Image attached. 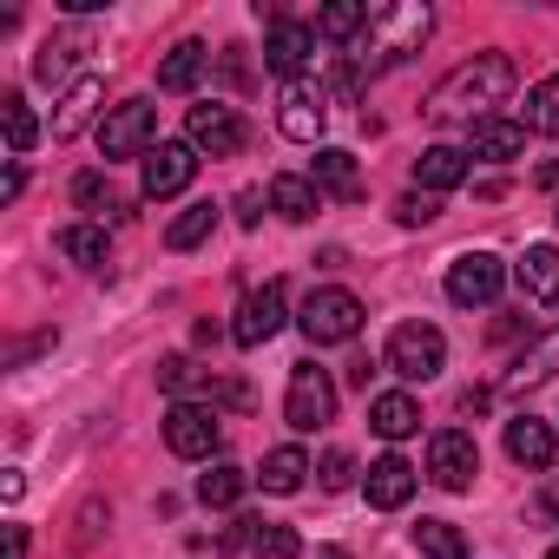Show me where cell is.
Instances as JSON below:
<instances>
[{
    "instance_id": "obj_13",
    "label": "cell",
    "mask_w": 559,
    "mask_h": 559,
    "mask_svg": "<svg viewBox=\"0 0 559 559\" xmlns=\"http://www.w3.org/2000/svg\"><path fill=\"white\" fill-rule=\"evenodd\" d=\"M323 119H330V99H323V86H310V80H290V86H284V99H276V126H284V139H297V145H317V139H323Z\"/></svg>"
},
{
    "instance_id": "obj_20",
    "label": "cell",
    "mask_w": 559,
    "mask_h": 559,
    "mask_svg": "<svg viewBox=\"0 0 559 559\" xmlns=\"http://www.w3.org/2000/svg\"><path fill=\"white\" fill-rule=\"evenodd\" d=\"M99 99H106V80H99V73L73 80V93H67V99H60V112H53V139L86 132V126H93V112H99Z\"/></svg>"
},
{
    "instance_id": "obj_14",
    "label": "cell",
    "mask_w": 559,
    "mask_h": 559,
    "mask_svg": "<svg viewBox=\"0 0 559 559\" xmlns=\"http://www.w3.org/2000/svg\"><path fill=\"white\" fill-rule=\"evenodd\" d=\"M310 53H317V27H304V21H284V14L270 8V34H263V67H270V73H284V80H297Z\"/></svg>"
},
{
    "instance_id": "obj_9",
    "label": "cell",
    "mask_w": 559,
    "mask_h": 559,
    "mask_svg": "<svg viewBox=\"0 0 559 559\" xmlns=\"http://www.w3.org/2000/svg\"><path fill=\"white\" fill-rule=\"evenodd\" d=\"M500 284H507V263L493 250H467L448 263V304H461V310H487L500 297Z\"/></svg>"
},
{
    "instance_id": "obj_28",
    "label": "cell",
    "mask_w": 559,
    "mask_h": 559,
    "mask_svg": "<svg viewBox=\"0 0 559 559\" xmlns=\"http://www.w3.org/2000/svg\"><path fill=\"white\" fill-rule=\"evenodd\" d=\"M211 230H217V204H211V198H198V204H191L185 217H171L165 243H171V250H198V243H204Z\"/></svg>"
},
{
    "instance_id": "obj_40",
    "label": "cell",
    "mask_w": 559,
    "mask_h": 559,
    "mask_svg": "<svg viewBox=\"0 0 559 559\" xmlns=\"http://www.w3.org/2000/svg\"><path fill=\"white\" fill-rule=\"evenodd\" d=\"M237 224H250V230L263 224V191H257V185H250V191L237 198Z\"/></svg>"
},
{
    "instance_id": "obj_10",
    "label": "cell",
    "mask_w": 559,
    "mask_h": 559,
    "mask_svg": "<svg viewBox=\"0 0 559 559\" xmlns=\"http://www.w3.org/2000/svg\"><path fill=\"white\" fill-rule=\"evenodd\" d=\"M474 474H480V448H474V435L441 428V435L428 441V480H435V487H448V493H467V487H474Z\"/></svg>"
},
{
    "instance_id": "obj_19",
    "label": "cell",
    "mask_w": 559,
    "mask_h": 559,
    "mask_svg": "<svg viewBox=\"0 0 559 559\" xmlns=\"http://www.w3.org/2000/svg\"><path fill=\"white\" fill-rule=\"evenodd\" d=\"M270 211L290 217V224H310V217L323 211V191H317L310 178H297V171H276V178H270Z\"/></svg>"
},
{
    "instance_id": "obj_44",
    "label": "cell",
    "mask_w": 559,
    "mask_h": 559,
    "mask_svg": "<svg viewBox=\"0 0 559 559\" xmlns=\"http://www.w3.org/2000/svg\"><path fill=\"white\" fill-rule=\"evenodd\" d=\"M317 559H349V552H343V546H323V552H317Z\"/></svg>"
},
{
    "instance_id": "obj_34",
    "label": "cell",
    "mask_w": 559,
    "mask_h": 559,
    "mask_svg": "<svg viewBox=\"0 0 559 559\" xmlns=\"http://www.w3.org/2000/svg\"><path fill=\"white\" fill-rule=\"evenodd\" d=\"M250 552H257V559H304V539H297V526H276V520H263Z\"/></svg>"
},
{
    "instance_id": "obj_8",
    "label": "cell",
    "mask_w": 559,
    "mask_h": 559,
    "mask_svg": "<svg viewBox=\"0 0 559 559\" xmlns=\"http://www.w3.org/2000/svg\"><path fill=\"white\" fill-rule=\"evenodd\" d=\"M284 310H290V284H284V276H270L263 290L243 297V310H237V323H230V343H237V349H263L276 330H284Z\"/></svg>"
},
{
    "instance_id": "obj_15",
    "label": "cell",
    "mask_w": 559,
    "mask_h": 559,
    "mask_svg": "<svg viewBox=\"0 0 559 559\" xmlns=\"http://www.w3.org/2000/svg\"><path fill=\"white\" fill-rule=\"evenodd\" d=\"M552 369H559V330H539V336L513 356V369L500 376V389H507V395H526V389L552 382Z\"/></svg>"
},
{
    "instance_id": "obj_35",
    "label": "cell",
    "mask_w": 559,
    "mask_h": 559,
    "mask_svg": "<svg viewBox=\"0 0 559 559\" xmlns=\"http://www.w3.org/2000/svg\"><path fill=\"white\" fill-rule=\"evenodd\" d=\"M0 112H8V145H14V152H34L40 126H34V112L21 106V93H8V99H0Z\"/></svg>"
},
{
    "instance_id": "obj_7",
    "label": "cell",
    "mask_w": 559,
    "mask_h": 559,
    "mask_svg": "<svg viewBox=\"0 0 559 559\" xmlns=\"http://www.w3.org/2000/svg\"><path fill=\"white\" fill-rule=\"evenodd\" d=\"M165 448H171L178 461H211V454L224 448V421H217V408H204V402H178V408L165 415Z\"/></svg>"
},
{
    "instance_id": "obj_25",
    "label": "cell",
    "mask_w": 559,
    "mask_h": 559,
    "mask_svg": "<svg viewBox=\"0 0 559 559\" xmlns=\"http://www.w3.org/2000/svg\"><path fill=\"white\" fill-rule=\"evenodd\" d=\"M204 67H211L204 40H178V47L165 53V67H158V86H165V93H191V86L204 80Z\"/></svg>"
},
{
    "instance_id": "obj_23",
    "label": "cell",
    "mask_w": 559,
    "mask_h": 559,
    "mask_svg": "<svg viewBox=\"0 0 559 559\" xmlns=\"http://www.w3.org/2000/svg\"><path fill=\"white\" fill-rule=\"evenodd\" d=\"M467 178V152H454V145H428L421 158H415V185L435 198V191H454Z\"/></svg>"
},
{
    "instance_id": "obj_45",
    "label": "cell",
    "mask_w": 559,
    "mask_h": 559,
    "mask_svg": "<svg viewBox=\"0 0 559 559\" xmlns=\"http://www.w3.org/2000/svg\"><path fill=\"white\" fill-rule=\"evenodd\" d=\"M546 559H559V546H552V552H546Z\"/></svg>"
},
{
    "instance_id": "obj_41",
    "label": "cell",
    "mask_w": 559,
    "mask_h": 559,
    "mask_svg": "<svg viewBox=\"0 0 559 559\" xmlns=\"http://www.w3.org/2000/svg\"><path fill=\"white\" fill-rule=\"evenodd\" d=\"M369 376H376V362H369V356H356V362H349V382H356V389H369Z\"/></svg>"
},
{
    "instance_id": "obj_26",
    "label": "cell",
    "mask_w": 559,
    "mask_h": 559,
    "mask_svg": "<svg viewBox=\"0 0 559 559\" xmlns=\"http://www.w3.org/2000/svg\"><path fill=\"white\" fill-rule=\"evenodd\" d=\"M369 428H376L382 441H408V435L421 428L415 395H376V402H369Z\"/></svg>"
},
{
    "instance_id": "obj_42",
    "label": "cell",
    "mask_w": 559,
    "mask_h": 559,
    "mask_svg": "<svg viewBox=\"0 0 559 559\" xmlns=\"http://www.w3.org/2000/svg\"><path fill=\"white\" fill-rule=\"evenodd\" d=\"M539 513H546V520H559V480H552V487L539 493Z\"/></svg>"
},
{
    "instance_id": "obj_22",
    "label": "cell",
    "mask_w": 559,
    "mask_h": 559,
    "mask_svg": "<svg viewBox=\"0 0 559 559\" xmlns=\"http://www.w3.org/2000/svg\"><path fill=\"white\" fill-rule=\"evenodd\" d=\"M520 290L539 304H559V243H526L520 257Z\"/></svg>"
},
{
    "instance_id": "obj_6",
    "label": "cell",
    "mask_w": 559,
    "mask_h": 559,
    "mask_svg": "<svg viewBox=\"0 0 559 559\" xmlns=\"http://www.w3.org/2000/svg\"><path fill=\"white\" fill-rule=\"evenodd\" d=\"M152 132H158V106L152 99H126V106H112L99 119V158L106 165L112 158H139V152H152Z\"/></svg>"
},
{
    "instance_id": "obj_1",
    "label": "cell",
    "mask_w": 559,
    "mask_h": 559,
    "mask_svg": "<svg viewBox=\"0 0 559 559\" xmlns=\"http://www.w3.org/2000/svg\"><path fill=\"white\" fill-rule=\"evenodd\" d=\"M513 93V60L507 53H474L467 67H454L435 93H428V119L435 126H480V119H493V106Z\"/></svg>"
},
{
    "instance_id": "obj_24",
    "label": "cell",
    "mask_w": 559,
    "mask_h": 559,
    "mask_svg": "<svg viewBox=\"0 0 559 559\" xmlns=\"http://www.w3.org/2000/svg\"><path fill=\"white\" fill-rule=\"evenodd\" d=\"M86 47H93V27H67V34H53V40L40 47V60H34V80H47V86L67 80V67H73Z\"/></svg>"
},
{
    "instance_id": "obj_37",
    "label": "cell",
    "mask_w": 559,
    "mask_h": 559,
    "mask_svg": "<svg viewBox=\"0 0 559 559\" xmlns=\"http://www.w3.org/2000/svg\"><path fill=\"white\" fill-rule=\"evenodd\" d=\"M198 382H204V369H198L191 356H165V362H158V389H165V395H185V389H198Z\"/></svg>"
},
{
    "instance_id": "obj_43",
    "label": "cell",
    "mask_w": 559,
    "mask_h": 559,
    "mask_svg": "<svg viewBox=\"0 0 559 559\" xmlns=\"http://www.w3.org/2000/svg\"><path fill=\"white\" fill-rule=\"evenodd\" d=\"M539 191H559V165H546V171H539Z\"/></svg>"
},
{
    "instance_id": "obj_18",
    "label": "cell",
    "mask_w": 559,
    "mask_h": 559,
    "mask_svg": "<svg viewBox=\"0 0 559 559\" xmlns=\"http://www.w3.org/2000/svg\"><path fill=\"white\" fill-rule=\"evenodd\" d=\"M467 145H474V158H487V165H513V158L526 152V119H480V126L467 132Z\"/></svg>"
},
{
    "instance_id": "obj_38",
    "label": "cell",
    "mask_w": 559,
    "mask_h": 559,
    "mask_svg": "<svg viewBox=\"0 0 559 559\" xmlns=\"http://www.w3.org/2000/svg\"><path fill=\"white\" fill-rule=\"evenodd\" d=\"M317 480H323V487H330V493H343V487H349V480H356V461H349V454H343V448H330V454H323V467H317Z\"/></svg>"
},
{
    "instance_id": "obj_3",
    "label": "cell",
    "mask_w": 559,
    "mask_h": 559,
    "mask_svg": "<svg viewBox=\"0 0 559 559\" xmlns=\"http://www.w3.org/2000/svg\"><path fill=\"white\" fill-rule=\"evenodd\" d=\"M284 421H290L297 435H317V428L336 421V382H330V369H317V362H297V369H290Z\"/></svg>"
},
{
    "instance_id": "obj_33",
    "label": "cell",
    "mask_w": 559,
    "mask_h": 559,
    "mask_svg": "<svg viewBox=\"0 0 559 559\" xmlns=\"http://www.w3.org/2000/svg\"><path fill=\"white\" fill-rule=\"evenodd\" d=\"M362 27H369V8H356V0H336V8L317 14V34H323V40H349V34H362Z\"/></svg>"
},
{
    "instance_id": "obj_11",
    "label": "cell",
    "mask_w": 559,
    "mask_h": 559,
    "mask_svg": "<svg viewBox=\"0 0 559 559\" xmlns=\"http://www.w3.org/2000/svg\"><path fill=\"white\" fill-rule=\"evenodd\" d=\"M185 132H191V145L198 152H211V158H237L243 145H250V132H243V119H237V106H191V119H185Z\"/></svg>"
},
{
    "instance_id": "obj_29",
    "label": "cell",
    "mask_w": 559,
    "mask_h": 559,
    "mask_svg": "<svg viewBox=\"0 0 559 559\" xmlns=\"http://www.w3.org/2000/svg\"><path fill=\"white\" fill-rule=\"evenodd\" d=\"M243 487H250V474H243V467H230V461H217L211 474H198V500H204V507H237V500H243Z\"/></svg>"
},
{
    "instance_id": "obj_27",
    "label": "cell",
    "mask_w": 559,
    "mask_h": 559,
    "mask_svg": "<svg viewBox=\"0 0 559 559\" xmlns=\"http://www.w3.org/2000/svg\"><path fill=\"white\" fill-rule=\"evenodd\" d=\"M304 474H310V454H304V448H270L257 480H263V493H297Z\"/></svg>"
},
{
    "instance_id": "obj_2",
    "label": "cell",
    "mask_w": 559,
    "mask_h": 559,
    "mask_svg": "<svg viewBox=\"0 0 559 559\" xmlns=\"http://www.w3.org/2000/svg\"><path fill=\"white\" fill-rule=\"evenodd\" d=\"M435 34V14L415 8V0H395V8H369V27H362V47L349 53L362 73H389L402 67L408 53H421V40Z\"/></svg>"
},
{
    "instance_id": "obj_30",
    "label": "cell",
    "mask_w": 559,
    "mask_h": 559,
    "mask_svg": "<svg viewBox=\"0 0 559 559\" xmlns=\"http://www.w3.org/2000/svg\"><path fill=\"white\" fill-rule=\"evenodd\" d=\"M415 552L421 559H467V539H461L454 520H421L415 526Z\"/></svg>"
},
{
    "instance_id": "obj_12",
    "label": "cell",
    "mask_w": 559,
    "mask_h": 559,
    "mask_svg": "<svg viewBox=\"0 0 559 559\" xmlns=\"http://www.w3.org/2000/svg\"><path fill=\"white\" fill-rule=\"evenodd\" d=\"M191 178H198V145H191V139H185V145H178V139H158V145L145 152V198H152V204H158V198H178Z\"/></svg>"
},
{
    "instance_id": "obj_17",
    "label": "cell",
    "mask_w": 559,
    "mask_h": 559,
    "mask_svg": "<svg viewBox=\"0 0 559 559\" xmlns=\"http://www.w3.org/2000/svg\"><path fill=\"white\" fill-rule=\"evenodd\" d=\"M362 493H369V507L395 513V507H408V493H415V467H408L402 454H382V461H369V480H362Z\"/></svg>"
},
{
    "instance_id": "obj_31",
    "label": "cell",
    "mask_w": 559,
    "mask_h": 559,
    "mask_svg": "<svg viewBox=\"0 0 559 559\" xmlns=\"http://www.w3.org/2000/svg\"><path fill=\"white\" fill-rule=\"evenodd\" d=\"M526 132H546V139H559V73H546V80L526 93Z\"/></svg>"
},
{
    "instance_id": "obj_16",
    "label": "cell",
    "mask_w": 559,
    "mask_h": 559,
    "mask_svg": "<svg viewBox=\"0 0 559 559\" xmlns=\"http://www.w3.org/2000/svg\"><path fill=\"white\" fill-rule=\"evenodd\" d=\"M507 454H513L520 467L546 474V467H552V454H559V435H552L539 415H513V421H507Z\"/></svg>"
},
{
    "instance_id": "obj_5",
    "label": "cell",
    "mask_w": 559,
    "mask_h": 559,
    "mask_svg": "<svg viewBox=\"0 0 559 559\" xmlns=\"http://www.w3.org/2000/svg\"><path fill=\"white\" fill-rule=\"evenodd\" d=\"M389 369H395L402 382H435V376L448 369V336H441L435 323H402V330L389 336Z\"/></svg>"
},
{
    "instance_id": "obj_39",
    "label": "cell",
    "mask_w": 559,
    "mask_h": 559,
    "mask_svg": "<svg viewBox=\"0 0 559 559\" xmlns=\"http://www.w3.org/2000/svg\"><path fill=\"white\" fill-rule=\"evenodd\" d=\"M395 217H402V224H435V217H441V204H435L428 191H408V198L395 204Z\"/></svg>"
},
{
    "instance_id": "obj_36",
    "label": "cell",
    "mask_w": 559,
    "mask_h": 559,
    "mask_svg": "<svg viewBox=\"0 0 559 559\" xmlns=\"http://www.w3.org/2000/svg\"><path fill=\"white\" fill-rule=\"evenodd\" d=\"M73 198H80L86 211H99V204H106V211H119V217H126V204L112 198V185H106V171H80V178H73Z\"/></svg>"
},
{
    "instance_id": "obj_32",
    "label": "cell",
    "mask_w": 559,
    "mask_h": 559,
    "mask_svg": "<svg viewBox=\"0 0 559 559\" xmlns=\"http://www.w3.org/2000/svg\"><path fill=\"white\" fill-rule=\"evenodd\" d=\"M60 250H67L73 263L99 270V263H106V230H99V224H67V230H60Z\"/></svg>"
},
{
    "instance_id": "obj_21",
    "label": "cell",
    "mask_w": 559,
    "mask_h": 559,
    "mask_svg": "<svg viewBox=\"0 0 559 559\" xmlns=\"http://www.w3.org/2000/svg\"><path fill=\"white\" fill-rule=\"evenodd\" d=\"M310 185H317V191H330V198H343V204H356V198H362V171H356V158H349V152H336V145L310 158Z\"/></svg>"
},
{
    "instance_id": "obj_4",
    "label": "cell",
    "mask_w": 559,
    "mask_h": 559,
    "mask_svg": "<svg viewBox=\"0 0 559 559\" xmlns=\"http://www.w3.org/2000/svg\"><path fill=\"white\" fill-rule=\"evenodd\" d=\"M297 323H304V336H310L317 349L356 343V330H362V297H349V290H310Z\"/></svg>"
}]
</instances>
